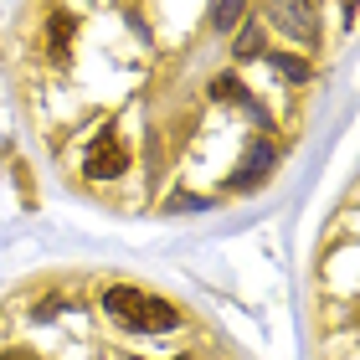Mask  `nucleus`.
Masks as SVG:
<instances>
[{
  "label": "nucleus",
  "instance_id": "nucleus-1",
  "mask_svg": "<svg viewBox=\"0 0 360 360\" xmlns=\"http://www.w3.org/2000/svg\"><path fill=\"white\" fill-rule=\"evenodd\" d=\"M103 314L113 324H124V330H134V335H160V330H175L180 314L165 304V299H155V293H144V288H108L103 293Z\"/></svg>",
  "mask_w": 360,
  "mask_h": 360
},
{
  "label": "nucleus",
  "instance_id": "nucleus-2",
  "mask_svg": "<svg viewBox=\"0 0 360 360\" xmlns=\"http://www.w3.org/2000/svg\"><path fill=\"white\" fill-rule=\"evenodd\" d=\"M263 15L299 46H319V6L314 0H263Z\"/></svg>",
  "mask_w": 360,
  "mask_h": 360
},
{
  "label": "nucleus",
  "instance_id": "nucleus-3",
  "mask_svg": "<svg viewBox=\"0 0 360 360\" xmlns=\"http://www.w3.org/2000/svg\"><path fill=\"white\" fill-rule=\"evenodd\" d=\"M124 170H129V144L119 134V124H103L98 139L88 144V155H83V175L88 180H119Z\"/></svg>",
  "mask_w": 360,
  "mask_h": 360
},
{
  "label": "nucleus",
  "instance_id": "nucleus-4",
  "mask_svg": "<svg viewBox=\"0 0 360 360\" xmlns=\"http://www.w3.org/2000/svg\"><path fill=\"white\" fill-rule=\"evenodd\" d=\"M268 170H273V144H268V139H257L252 160H248V165H237L232 186H257V175H268Z\"/></svg>",
  "mask_w": 360,
  "mask_h": 360
},
{
  "label": "nucleus",
  "instance_id": "nucleus-5",
  "mask_svg": "<svg viewBox=\"0 0 360 360\" xmlns=\"http://www.w3.org/2000/svg\"><path fill=\"white\" fill-rule=\"evenodd\" d=\"M242 11H248V0H217V6H211V26H217V31H232V26L242 21Z\"/></svg>",
  "mask_w": 360,
  "mask_h": 360
},
{
  "label": "nucleus",
  "instance_id": "nucleus-6",
  "mask_svg": "<svg viewBox=\"0 0 360 360\" xmlns=\"http://www.w3.org/2000/svg\"><path fill=\"white\" fill-rule=\"evenodd\" d=\"M248 52V57H263V31L257 26H242V37H237V57Z\"/></svg>",
  "mask_w": 360,
  "mask_h": 360
},
{
  "label": "nucleus",
  "instance_id": "nucleus-7",
  "mask_svg": "<svg viewBox=\"0 0 360 360\" xmlns=\"http://www.w3.org/2000/svg\"><path fill=\"white\" fill-rule=\"evenodd\" d=\"M0 360H37V355H31V350H6Z\"/></svg>",
  "mask_w": 360,
  "mask_h": 360
},
{
  "label": "nucleus",
  "instance_id": "nucleus-8",
  "mask_svg": "<svg viewBox=\"0 0 360 360\" xmlns=\"http://www.w3.org/2000/svg\"><path fill=\"white\" fill-rule=\"evenodd\" d=\"M129 360H139V355H129ZM175 360H191V355H175Z\"/></svg>",
  "mask_w": 360,
  "mask_h": 360
}]
</instances>
